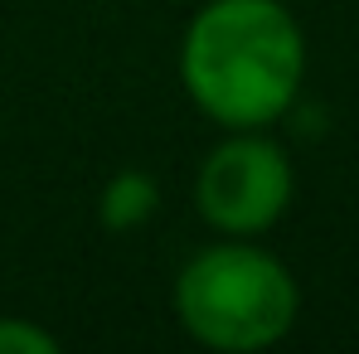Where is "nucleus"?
Instances as JSON below:
<instances>
[{
  "instance_id": "f257e3e1",
  "label": "nucleus",
  "mask_w": 359,
  "mask_h": 354,
  "mask_svg": "<svg viewBox=\"0 0 359 354\" xmlns=\"http://www.w3.org/2000/svg\"><path fill=\"white\" fill-rule=\"evenodd\" d=\"M306 34L282 0H209L180 39V83L224 131H262L292 112Z\"/></svg>"
},
{
  "instance_id": "f03ea898",
  "label": "nucleus",
  "mask_w": 359,
  "mask_h": 354,
  "mask_svg": "<svg viewBox=\"0 0 359 354\" xmlns=\"http://www.w3.org/2000/svg\"><path fill=\"white\" fill-rule=\"evenodd\" d=\"M297 311L301 292L287 262L243 238L199 247L175 277L180 325L209 350H267L297 325Z\"/></svg>"
},
{
  "instance_id": "7ed1b4c3",
  "label": "nucleus",
  "mask_w": 359,
  "mask_h": 354,
  "mask_svg": "<svg viewBox=\"0 0 359 354\" xmlns=\"http://www.w3.org/2000/svg\"><path fill=\"white\" fill-rule=\"evenodd\" d=\"M297 194V175L287 151L262 131H229L219 141L194 179V209L209 229L229 238L267 233Z\"/></svg>"
},
{
  "instance_id": "20e7f679",
  "label": "nucleus",
  "mask_w": 359,
  "mask_h": 354,
  "mask_svg": "<svg viewBox=\"0 0 359 354\" xmlns=\"http://www.w3.org/2000/svg\"><path fill=\"white\" fill-rule=\"evenodd\" d=\"M161 209V189L146 170H117L97 194V219L107 233H136Z\"/></svg>"
},
{
  "instance_id": "39448f33",
  "label": "nucleus",
  "mask_w": 359,
  "mask_h": 354,
  "mask_svg": "<svg viewBox=\"0 0 359 354\" xmlns=\"http://www.w3.org/2000/svg\"><path fill=\"white\" fill-rule=\"evenodd\" d=\"M54 350H59V340L44 325H34L25 315H0V354H54Z\"/></svg>"
}]
</instances>
